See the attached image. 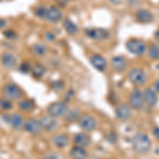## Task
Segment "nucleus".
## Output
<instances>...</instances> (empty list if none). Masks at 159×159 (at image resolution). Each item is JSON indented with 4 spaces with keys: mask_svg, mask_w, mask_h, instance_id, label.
Segmentation results:
<instances>
[{
    "mask_svg": "<svg viewBox=\"0 0 159 159\" xmlns=\"http://www.w3.org/2000/svg\"><path fill=\"white\" fill-rule=\"evenodd\" d=\"M133 148L135 152L138 154H145L151 150L152 142H151L150 137L144 134V133H138L134 136L132 141Z\"/></svg>",
    "mask_w": 159,
    "mask_h": 159,
    "instance_id": "obj_1",
    "label": "nucleus"
},
{
    "mask_svg": "<svg viewBox=\"0 0 159 159\" xmlns=\"http://www.w3.org/2000/svg\"><path fill=\"white\" fill-rule=\"evenodd\" d=\"M48 115L54 118H60L65 116L68 112V106L65 102H53L47 108Z\"/></svg>",
    "mask_w": 159,
    "mask_h": 159,
    "instance_id": "obj_2",
    "label": "nucleus"
},
{
    "mask_svg": "<svg viewBox=\"0 0 159 159\" xmlns=\"http://www.w3.org/2000/svg\"><path fill=\"white\" fill-rule=\"evenodd\" d=\"M2 94L7 100H18L22 97V90L15 84L9 83L2 89Z\"/></svg>",
    "mask_w": 159,
    "mask_h": 159,
    "instance_id": "obj_3",
    "label": "nucleus"
},
{
    "mask_svg": "<svg viewBox=\"0 0 159 159\" xmlns=\"http://www.w3.org/2000/svg\"><path fill=\"white\" fill-rule=\"evenodd\" d=\"M126 49L129 51L130 53L135 55H142L147 50V46H145L144 42L140 39H136V38H132V39L126 42Z\"/></svg>",
    "mask_w": 159,
    "mask_h": 159,
    "instance_id": "obj_4",
    "label": "nucleus"
},
{
    "mask_svg": "<svg viewBox=\"0 0 159 159\" xmlns=\"http://www.w3.org/2000/svg\"><path fill=\"white\" fill-rule=\"evenodd\" d=\"M85 33L89 38L94 39V40H99V42L105 40L109 37V32L106 29H103V28H91V29H86Z\"/></svg>",
    "mask_w": 159,
    "mask_h": 159,
    "instance_id": "obj_5",
    "label": "nucleus"
},
{
    "mask_svg": "<svg viewBox=\"0 0 159 159\" xmlns=\"http://www.w3.org/2000/svg\"><path fill=\"white\" fill-rule=\"evenodd\" d=\"M129 80L134 85H143L147 82V74L139 68L132 69L129 73Z\"/></svg>",
    "mask_w": 159,
    "mask_h": 159,
    "instance_id": "obj_6",
    "label": "nucleus"
},
{
    "mask_svg": "<svg viewBox=\"0 0 159 159\" xmlns=\"http://www.w3.org/2000/svg\"><path fill=\"white\" fill-rule=\"evenodd\" d=\"M78 122H79V126L82 129L86 130V132H92L97 127L96 119L91 116H88V115H84V116L80 117Z\"/></svg>",
    "mask_w": 159,
    "mask_h": 159,
    "instance_id": "obj_7",
    "label": "nucleus"
},
{
    "mask_svg": "<svg viewBox=\"0 0 159 159\" xmlns=\"http://www.w3.org/2000/svg\"><path fill=\"white\" fill-rule=\"evenodd\" d=\"M25 129L27 130L29 134L32 135H38L43 132V125L39 120H36L34 118H30L25 122Z\"/></svg>",
    "mask_w": 159,
    "mask_h": 159,
    "instance_id": "obj_8",
    "label": "nucleus"
},
{
    "mask_svg": "<svg viewBox=\"0 0 159 159\" xmlns=\"http://www.w3.org/2000/svg\"><path fill=\"white\" fill-rule=\"evenodd\" d=\"M129 104L135 109L142 108L143 104H144L142 91H140L139 89H135L134 91H132V93L129 94Z\"/></svg>",
    "mask_w": 159,
    "mask_h": 159,
    "instance_id": "obj_9",
    "label": "nucleus"
},
{
    "mask_svg": "<svg viewBox=\"0 0 159 159\" xmlns=\"http://www.w3.org/2000/svg\"><path fill=\"white\" fill-rule=\"evenodd\" d=\"M116 116L122 121H126L132 116V109L127 104H120L116 109Z\"/></svg>",
    "mask_w": 159,
    "mask_h": 159,
    "instance_id": "obj_10",
    "label": "nucleus"
},
{
    "mask_svg": "<svg viewBox=\"0 0 159 159\" xmlns=\"http://www.w3.org/2000/svg\"><path fill=\"white\" fill-rule=\"evenodd\" d=\"M61 17H63V14H61V12L57 9V7H50L47 9L45 19L50 22H57L58 20L61 19Z\"/></svg>",
    "mask_w": 159,
    "mask_h": 159,
    "instance_id": "obj_11",
    "label": "nucleus"
},
{
    "mask_svg": "<svg viewBox=\"0 0 159 159\" xmlns=\"http://www.w3.org/2000/svg\"><path fill=\"white\" fill-rule=\"evenodd\" d=\"M143 98H144V103H147L148 106H154L157 103V92L154 88L148 87L143 92Z\"/></svg>",
    "mask_w": 159,
    "mask_h": 159,
    "instance_id": "obj_12",
    "label": "nucleus"
},
{
    "mask_svg": "<svg viewBox=\"0 0 159 159\" xmlns=\"http://www.w3.org/2000/svg\"><path fill=\"white\" fill-rule=\"evenodd\" d=\"M1 63L6 68L13 69L16 67V65H17V58H16V56L14 54H12V53L6 52L1 56Z\"/></svg>",
    "mask_w": 159,
    "mask_h": 159,
    "instance_id": "obj_13",
    "label": "nucleus"
},
{
    "mask_svg": "<svg viewBox=\"0 0 159 159\" xmlns=\"http://www.w3.org/2000/svg\"><path fill=\"white\" fill-rule=\"evenodd\" d=\"M90 63H91V65L99 71H104L105 68H106V66H107L106 60H105L103 56H101L99 54L92 55L91 58H90Z\"/></svg>",
    "mask_w": 159,
    "mask_h": 159,
    "instance_id": "obj_14",
    "label": "nucleus"
},
{
    "mask_svg": "<svg viewBox=\"0 0 159 159\" xmlns=\"http://www.w3.org/2000/svg\"><path fill=\"white\" fill-rule=\"evenodd\" d=\"M39 121L43 125V129L48 130V132H51L52 129H54L56 127V125H57V122H56L55 118L52 116H49V115L43 117Z\"/></svg>",
    "mask_w": 159,
    "mask_h": 159,
    "instance_id": "obj_15",
    "label": "nucleus"
},
{
    "mask_svg": "<svg viewBox=\"0 0 159 159\" xmlns=\"http://www.w3.org/2000/svg\"><path fill=\"white\" fill-rule=\"evenodd\" d=\"M74 143H75L76 147H81V148H87L90 144V137L87 134L84 133H80L74 136Z\"/></svg>",
    "mask_w": 159,
    "mask_h": 159,
    "instance_id": "obj_16",
    "label": "nucleus"
},
{
    "mask_svg": "<svg viewBox=\"0 0 159 159\" xmlns=\"http://www.w3.org/2000/svg\"><path fill=\"white\" fill-rule=\"evenodd\" d=\"M136 18H137L138 21L143 22V24H148V22L153 21V15L148 10L140 9L136 12Z\"/></svg>",
    "mask_w": 159,
    "mask_h": 159,
    "instance_id": "obj_17",
    "label": "nucleus"
},
{
    "mask_svg": "<svg viewBox=\"0 0 159 159\" xmlns=\"http://www.w3.org/2000/svg\"><path fill=\"white\" fill-rule=\"evenodd\" d=\"M9 123L17 130H20L25 126L24 118H22L21 115H19V114H13L12 116H10Z\"/></svg>",
    "mask_w": 159,
    "mask_h": 159,
    "instance_id": "obj_18",
    "label": "nucleus"
},
{
    "mask_svg": "<svg viewBox=\"0 0 159 159\" xmlns=\"http://www.w3.org/2000/svg\"><path fill=\"white\" fill-rule=\"evenodd\" d=\"M111 65L115 70L121 72L126 68V60L124 57H122V56H115L111 60Z\"/></svg>",
    "mask_w": 159,
    "mask_h": 159,
    "instance_id": "obj_19",
    "label": "nucleus"
},
{
    "mask_svg": "<svg viewBox=\"0 0 159 159\" xmlns=\"http://www.w3.org/2000/svg\"><path fill=\"white\" fill-rule=\"evenodd\" d=\"M70 156L73 159H86L88 157V153H87V151L85 150V148L74 147L73 148H71Z\"/></svg>",
    "mask_w": 159,
    "mask_h": 159,
    "instance_id": "obj_20",
    "label": "nucleus"
},
{
    "mask_svg": "<svg viewBox=\"0 0 159 159\" xmlns=\"http://www.w3.org/2000/svg\"><path fill=\"white\" fill-rule=\"evenodd\" d=\"M53 142L57 148H65L66 145L68 144L69 140H68V136L64 135V134H60V135H56L53 137Z\"/></svg>",
    "mask_w": 159,
    "mask_h": 159,
    "instance_id": "obj_21",
    "label": "nucleus"
},
{
    "mask_svg": "<svg viewBox=\"0 0 159 159\" xmlns=\"http://www.w3.org/2000/svg\"><path fill=\"white\" fill-rule=\"evenodd\" d=\"M63 25H64V28H65V30L71 35L76 34V33H78V31H79L78 25L74 24L73 21H71L70 19H65V20H64Z\"/></svg>",
    "mask_w": 159,
    "mask_h": 159,
    "instance_id": "obj_22",
    "label": "nucleus"
},
{
    "mask_svg": "<svg viewBox=\"0 0 159 159\" xmlns=\"http://www.w3.org/2000/svg\"><path fill=\"white\" fill-rule=\"evenodd\" d=\"M18 106H19V108L21 110H24V111H30V110H32L34 108V102L31 101V100L25 99L19 102Z\"/></svg>",
    "mask_w": 159,
    "mask_h": 159,
    "instance_id": "obj_23",
    "label": "nucleus"
},
{
    "mask_svg": "<svg viewBox=\"0 0 159 159\" xmlns=\"http://www.w3.org/2000/svg\"><path fill=\"white\" fill-rule=\"evenodd\" d=\"M31 72H32V74L35 76V78L39 79V78H42L43 74H45L46 68L43 67V66H42V65H36V66H34V67L32 68Z\"/></svg>",
    "mask_w": 159,
    "mask_h": 159,
    "instance_id": "obj_24",
    "label": "nucleus"
},
{
    "mask_svg": "<svg viewBox=\"0 0 159 159\" xmlns=\"http://www.w3.org/2000/svg\"><path fill=\"white\" fill-rule=\"evenodd\" d=\"M32 51L36 55H43L47 51V48H46L45 45H42V43H35L32 47Z\"/></svg>",
    "mask_w": 159,
    "mask_h": 159,
    "instance_id": "obj_25",
    "label": "nucleus"
},
{
    "mask_svg": "<svg viewBox=\"0 0 159 159\" xmlns=\"http://www.w3.org/2000/svg\"><path fill=\"white\" fill-rule=\"evenodd\" d=\"M148 56L153 60H158L159 58V47L156 45H152L148 48Z\"/></svg>",
    "mask_w": 159,
    "mask_h": 159,
    "instance_id": "obj_26",
    "label": "nucleus"
},
{
    "mask_svg": "<svg viewBox=\"0 0 159 159\" xmlns=\"http://www.w3.org/2000/svg\"><path fill=\"white\" fill-rule=\"evenodd\" d=\"M0 108H2L3 110H10L13 108V104L10 100H7L6 98L0 99Z\"/></svg>",
    "mask_w": 159,
    "mask_h": 159,
    "instance_id": "obj_27",
    "label": "nucleus"
},
{
    "mask_svg": "<svg viewBox=\"0 0 159 159\" xmlns=\"http://www.w3.org/2000/svg\"><path fill=\"white\" fill-rule=\"evenodd\" d=\"M47 9L48 7H37L36 9H35V14H36L37 17H39V18H43L45 19L46 17V13H47Z\"/></svg>",
    "mask_w": 159,
    "mask_h": 159,
    "instance_id": "obj_28",
    "label": "nucleus"
},
{
    "mask_svg": "<svg viewBox=\"0 0 159 159\" xmlns=\"http://www.w3.org/2000/svg\"><path fill=\"white\" fill-rule=\"evenodd\" d=\"M67 119L68 120H70V121H74V120H76V119H80V111L79 110H71V111H69L67 112Z\"/></svg>",
    "mask_w": 159,
    "mask_h": 159,
    "instance_id": "obj_29",
    "label": "nucleus"
},
{
    "mask_svg": "<svg viewBox=\"0 0 159 159\" xmlns=\"http://www.w3.org/2000/svg\"><path fill=\"white\" fill-rule=\"evenodd\" d=\"M19 70H20V72H22V73H29L30 71L32 70V67H31V65L28 61H24V63L20 65Z\"/></svg>",
    "mask_w": 159,
    "mask_h": 159,
    "instance_id": "obj_30",
    "label": "nucleus"
},
{
    "mask_svg": "<svg viewBox=\"0 0 159 159\" xmlns=\"http://www.w3.org/2000/svg\"><path fill=\"white\" fill-rule=\"evenodd\" d=\"M3 35L6 36L7 38H9V39H14V38L17 37L16 33L14 32L13 30H6L3 32Z\"/></svg>",
    "mask_w": 159,
    "mask_h": 159,
    "instance_id": "obj_31",
    "label": "nucleus"
},
{
    "mask_svg": "<svg viewBox=\"0 0 159 159\" xmlns=\"http://www.w3.org/2000/svg\"><path fill=\"white\" fill-rule=\"evenodd\" d=\"M45 38L48 42H53V40H55V35L52 34L51 32H47L45 33Z\"/></svg>",
    "mask_w": 159,
    "mask_h": 159,
    "instance_id": "obj_32",
    "label": "nucleus"
},
{
    "mask_svg": "<svg viewBox=\"0 0 159 159\" xmlns=\"http://www.w3.org/2000/svg\"><path fill=\"white\" fill-rule=\"evenodd\" d=\"M43 159H58L55 154H48V155L43 156Z\"/></svg>",
    "mask_w": 159,
    "mask_h": 159,
    "instance_id": "obj_33",
    "label": "nucleus"
},
{
    "mask_svg": "<svg viewBox=\"0 0 159 159\" xmlns=\"http://www.w3.org/2000/svg\"><path fill=\"white\" fill-rule=\"evenodd\" d=\"M7 25V21L4 19L0 18V29H2V28H4Z\"/></svg>",
    "mask_w": 159,
    "mask_h": 159,
    "instance_id": "obj_34",
    "label": "nucleus"
},
{
    "mask_svg": "<svg viewBox=\"0 0 159 159\" xmlns=\"http://www.w3.org/2000/svg\"><path fill=\"white\" fill-rule=\"evenodd\" d=\"M154 135H155V137L159 139V127H155L154 129Z\"/></svg>",
    "mask_w": 159,
    "mask_h": 159,
    "instance_id": "obj_35",
    "label": "nucleus"
},
{
    "mask_svg": "<svg viewBox=\"0 0 159 159\" xmlns=\"http://www.w3.org/2000/svg\"><path fill=\"white\" fill-rule=\"evenodd\" d=\"M154 88H155V90L159 92V80L158 81H156L155 82V85H154Z\"/></svg>",
    "mask_w": 159,
    "mask_h": 159,
    "instance_id": "obj_36",
    "label": "nucleus"
},
{
    "mask_svg": "<svg viewBox=\"0 0 159 159\" xmlns=\"http://www.w3.org/2000/svg\"><path fill=\"white\" fill-rule=\"evenodd\" d=\"M155 38H156V40L159 43V29L156 31V33H155Z\"/></svg>",
    "mask_w": 159,
    "mask_h": 159,
    "instance_id": "obj_37",
    "label": "nucleus"
}]
</instances>
